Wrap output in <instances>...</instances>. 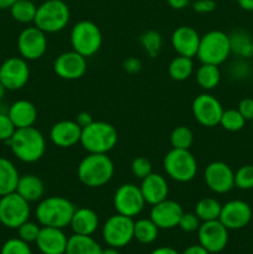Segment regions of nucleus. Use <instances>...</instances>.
<instances>
[{
	"mask_svg": "<svg viewBox=\"0 0 253 254\" xmlns=\"http://www.w3.org/2000/svg\"><path fill=\"white\" fill-rule=\"evenodd\" d=\"M7 144L15 158L26 164L39 161L46 151L44 134L34 126L16 129Z\"/></svg>",
	"mask_w": 253,
	"mask_h": 254,
	"instance_id": "f257e3e1",
	"label": "nucleus"
},
{
	"mask_svg": "<svg viewBox=\"0 0 253 254\" xmlns=\"http://www.w3.org/2000/svg\"><path fill=\"white\" fill-rule=\"evenodd\" d=\"M113 175L114 163L107 154H88L77 166L78 180L91 189L107 185Z\"/></svg>",
	"mask_w": 253,
	"mask_h": 254,
	"instance_id": "f03ea898",
	"label": "nucleus"
},
{
	"mask_svg": "<svg viewBox=\"0 0 253 254\" xmlns=\"http://www.w3.org/2000/svg\"><path fill=\"white\" fill-rule=\"evenodd\" d=\"M76 207L62 196H49L39 201L35 210L37 222L44 227L62 228L69 226Z\"/></svg>",
	"mask_w": 253,
	"mask_h": 254,
	"instance_id": "7ed1b4c3",
	"label": "nucleus"
},
{
	"mask_svg": "<svg viewBox=\"0 0 253 254\" xmlns=\"http://www.w3.org/2000/svg\"><path fill=\"white\" fill-rule=\"evenodd\" d=\"M118 143V131L111 123L93 121L82 128L79 144L88 154H108Z\"/></svg>",
	"mask_w": 253,
	"mask_h": 254,
	"instance_id": "20e7f679",
	"label": "nucleus"
},
{
	"mask_svg": "<svg viewBox=\"0 0 253 254\" xmlns=\"http://www.w3.org/2000/svg\"><path fill=\"white\" fill-rule=\"evenodd\" d=\"M69 19V7L63 0H46L37 6L34 24L45 34H55L62 31Z\"/></svg>",
	"mask_w": 253,
	"mask_h": 254,
	"instance_id": "39448f33",
	"label": "nucleus"
},
{
	"mask_svg": "<svg viewBox=\"0 0 253 254\" xmlns=\"http://www.w3.org/2000/svg\"><path fill=\"white\" fill-rule=\"evenodd\" d=\"M231 55L230 36L220 30H211L201 36L196 57L201 64L220 66Z\"/></svg>",
	"mask_w": 253,
	"mask_h": 254,
	"instance_id": "423d86ee",
	"label": "nucleus"
},
{
	"mask_svg": "<svg viewBox=\"0 0 253 254\" xmlns=\"http://www.w3.org/2000/svg\"><path fill=\"white\" fill-rule=\"evenodd\" d=\"M164 171L176 183H190L197 174V161L190 149H171L163 161Z\"/></svg>",
	"mask_w": 253,
	"mask_h": 254,
	"instance_id": "0eeeda50",
	"label": "nucleus"
},
{
	"mask_svg": "<svg viewBox=\"0 0 253 254\" xmlns=\"http://www.w3.org/2000/svg\"><path fill=\"white\" fill-rule=\"evenodd\" d=\"M71 46L72 50L79 55L91 57L101 50L103 36L97 24L89 20H81L73 25L71 30Z\"/></svg>",
	"mask_w": 253,
	"mask_h": 254,
	"instance_id": "6e6552de",
	"label": "nucleus"
},
{
	"mask_svg": "<svg viewBox=\"0 0 253 254\" xmlns=\"http://www.w3.org/2000/svg\"><path fill=\"white\" fill-rule=\"evenodd\" d=\"M30 213V202L17 192L7 193L0 197V223L5 227L17 230L22 223L29 221Z\"/></svg>",
	"mask_w": 253,
	"mask_h": 254,
	"instance_id": "1a4fd4ad",
	"label": "nucleus"
},
{
	"mask_svg": "<svg viewBox=\"0 0 253 254\" xmlns=\"http://www.w3.org/2000/svg\"><path fill=\"white\" fill-rule=\"evenodd\" d=\"M102 236L109 247H126L134 238V220L119 213L111 216L104 222Z\"/></svg>",
	"mask_w": 253,
	"mask_h": 254,
	"instance_id": "9d476101",
	"label": "nucleus"
},
{
	"mask_svg": "<svg viewBox=\"0 0 253 254\" xmlns=\"http://www.w3.org/2000/svg\"><path fill=\"white\" fill-rule=\"evenodd\" d=\"M113 206L117 213L134 218L140 215L145 206L140 188L134 184H123L116 190L113 196Z\"/></svg>",
	"mask_w": 253,
	"mask_h": 254,
	"instance_id": "9b49d317",
	"label": "nucleus"
},
{
	"mask_svg": "<svg viewBox=\"0 0 253 254\" xmlns=\"http://www.w3.org/2000/svg\"><path fill=\"white\" fill-rule=\"evenodd\" d=\"M191 111L198 124L212 128L220 124V119L225 109L215 96L210 93H201L192 101Z\"/></svg>",
	"mask_w": 253,
	"mask_h": 254,
	"instance_id": "f8f14e48",
	"label": "nucleus"
},
{
	"mask_svg": "<svg viewBox=\"0 0 253 254\" xmlns=\"http://www.w3.org/2000/svg\"><path fill=\"white\" fill-rule=\"evenodd\" d=\"M29 78V64L21 56L9 57L0 64V81L6 91H19L26 86Z\"/></svg>",
	"mask_w": 253,
	"mask_h": 254,
	"instance_id": "ddd939ff",
	"label": "nucleus"
},
{
	"mask_svg": "<svg viewBox=\"0 0 253 254\" xmlns=\"http://www.w3.org/2000/svg\"><path fill=\"white\" fill-rule=\"evenodd\" d=\"M17 50L26 61L41 59L47 50L46 34L36 26L25 27L17 36Z\"/></svg>",
	"mask_w": 253,
	"mask_h": 254,
	"instance_id": "4468645a",
	"label": "nucleus"
},
{
	"mask_svg": "<svg viewBox=\"0 0 253 254\" xmlns=\"http://www.w3.org/2000/svg\"><path fill=\"white\" fill-rule=\"evenodd\" d=\"M206 186L215 193H227L235 188V171L223 161H212L203 173Z\"/></svg>",
	"mask_w": 253,
	"mask_h": 254,
	"instance_id": "2eb2a0df",
	"label": "nucleus"
},
{
	"mask_svg": "<svg viewBox=\"0 0 253 254\" xmlns=\"http://www.w3.org/2000/svg\"><path fill=\"white\" fill-rule=\"evenodd\" d=\"M198 242L208 253H220L228 243V230L220 220L201 223L197 230Z\"/></svg>",
	"mask_w": 253,
	"mask_h": 254,
	"instance_id": "dca6fc26",
	"label": "nucleus"
},
{
	"mask_svg": "<svg viewBox=\"0 0 253 254\" xmlns=\"http://www.w3.org/2000/svg\"><path fill=\"white\" fill-rule=\"evenodd\" d=\"M252 207L243 200H231L222 205L218 220L228 231L245 228L251 222Z\"/></svg>",
	"mask_w": 253,
	"mask_h": 254,
	"instance_id": "f3484780",
	"label": "nucleus"
},
{
	"mask_svg": "<svg viewBox=\"0 0 253 254\" xmlns=\"http://www.w3.org/2000/svg\"><path fill=\"white\" fill-rule=\"evenodd\" d=\"M54 71L60 78L66 81L79 79L87 71V59L73 50L63 52L55 60Z\"/></svg>",
	"mask_w": 253,
	"mask_h": 254,
	"instance_id": "a211bd4d",
	"label": "nucleus"
},
{
	"mask_svg": "<svg viewBox=\"0 0 253 254\" xmlns=\"http://www.w3.org/2000/svg\"><path fill=\"white\" fill-rule=\"evenodd\" d=\"M184 210L180 203L166 198L151 207L150 220L158 226L159 230H171L179 225Z\"/></svg>",
	"mask_w": 253,
	"mask_h": 254,
	"instance_id": "6ab92c4d",
	"label": "nucleus"
},
{
	"mask_svg": "<svg viewBox=\"0 0 253 254\" xmlns=\"http://www.w3.org/2000/svg\"><path fill=\"white\" fill-rule=\"evenodd\" d=\"M200 39L201 36L193 27L179 26L171 35V46L179 56L192 59L197 54Z\"/></svg>",
	"mask_w": 253,
	"mask_h": 254,
	"instance_id": "aec40b11",
	"label": "nucleus"
},
{
	"mask_svg": "<svg viewBox=\"0 0 253 254\" xmlns=\"http://www.w3.org/2000/svg\"><path fill=\"white\" fill-rule=\"evenodd\" d=\"M82 128L76 121H60L51 127L50 139L59 148H72L81 140Z\"/></svg>",
	"mask_w": 253,
	"mask_h": 254,
	"instance_id": "412c9836",
	"label": "nucleus"
},
{
	"mask_svg": "<svg viewBox=\"0 0 253 254\" xmlns=\"http://www.w3.org/2000/svg\"><path fill=\"white\" fill-rule=\"evenodd\" d=\"M67 241H68V237L64 235L62 228L42 226L35 243L42 254H64Z\"/></svg>",
	"mask_w": 253,
	"mask_h": 254,
	"instance_id": "4be33fe9",
	"label": "nucleus"
},
{
	"mask_svg": "<svg viewBox=\"0 0 253 254\" xmlns=\"http://www.w3.org/2000/svg\"><path fill=\"white\" fill-rule=\"evenodd\" d=\"M140 191L145 203L154 206L161 201L166 200L169 195V184L166 179L160 174L151 173L141 180Z\"/></svg>",
	"mask_w": 253,
	"mask_h": 254,
	"instance_id": "5701e85b",
	"label": "nucleus"
},
{
	"mask_svg": "<svg viewBox=\"0 0 253 254\" xmlns=\"http://www.w3.org/2000/svg\"><path fill=\"white\" fill-rule=\"evenodd\" d=\"M7 116L14 123L15 128L32 127L37 119V109L32 102L27 99H19L7 108Z\"/></svg>",
	"mask_w": 253,
	"mask_h": 254,
	"instance_id": "b1692460",
	"label": "nucleus"
},
{
	"mask_svg": "<svg viewBox=\"0 0 253 254\" xmlns=\"http://www.w3.org/2000/svg\"><path fill=\"white\" fill-rule=\"evenodd\" d=\"M74 235L92 236L99 226V217L96 211L88 207L76 208L69 222Z\"/></svg>",
	"mask_w": 253,
	"mask_h": 254,
	"instance_id": "393cba45",
	"label": "nucleus"
},
{
	"mask_svg": "<svg viewBox=\"0 0 253 254\" xmlns=\"http://www.w3.org/2000/svg\"><path fill=\"white\" fill-rule=\"evenodd\" d=\"M15 192L19 193L27 202H36L44 198L45 185L44 181L35 174L20 175Z\"/></svg>",
	"mask_w": 253,
	"mask_h": 254,
	"instance_id": "a878e982",
	"label": "nucleus"
},
{
	"mask_svg": "<svg viewBox=\"0 0 253 254\" xmlns=\"http://www.w3.org/2000/svg\"><path fill=\"white\" fill-rule=\"evenodd\" d=\"M20 174L9 159L0 156V197L15 192Z\"/></svg>",
	"mask_w": 253,
	"mask_h": 254,
	"instance_id": "bb28decb",
	"label": "nucleus"
},
{
	"mask_svg": "<svg viewBox=\"0 0 253 254\" xmlns=\"http://www.w3.org/2000/svg\"><path fill=\"white\" fill-rule=\"evenodd\" d=\"M64 254H102L101 246L92 236L72 235L67 241V248Z\"/></svg>",
	"mask_w": 253,
	"mask_h": 254,
	"instance_id": "cd10ccee",
	"label": "nucleus"
},
{
	"mask_svg": "<svg viewBox=\"0 0 253 254\" xmlns=\"http://www.w3.org/2000/svg\"><path fill=\"white\" fill-rule=\"evenodd\" d=\"M196 82L205 91L216 88L221 81V71L216 64H201L196 71Z\"/></svg>",
	"mask_w": 253,
	"mask_h": 254,
	"instance_id": "c85d7f7f",
	"label": "nucleus"
},
{
	"mask_svg": "<svg viewBox=\"0 0 253 254\" xmlns=\"http://www.w3.org/2000/svg\"><path fill=\"white\" fill-rule=\"evenodd\" d=\"M230 36L231 54L248 59L253 57V37L246 31H235Z\"/></svg>",
	"mask_w": 253,
	"mask_h": 254,
	"instance_id": "c756f323",
	"label": "nucleus"
},
{
	"mask_svg": "<svg viewBox=\"0 0 253 254\" xmlns=\"http://www.w3.org/2000/svg\"><path fill=\"white\" fill-rule=\"evenodd\" d=\"M169 76L176 82H183L190 78L193 73L192 59L185 56H176L169 64Z\"/></svg>",
	"mask_w": 253,
	"mask_h": 254,
	"instance_id": "7c9ffc66",
	"label": "nucleus"
},
{
	"mask_svg": "<svg viewBox=\"0 0 253 254\" xmlns=\"http://www.w3.org/2000/svg\"><path fill=\"white\" fill-rule=\"evenodd\" d=\"M222 205L220 201L213 197H203L197 201L195 206V215L200 218L201 222L218 220Z\"/></svg>",
	"mask_w": 253,
	"mask_h": 254,
	"instance_id": "2f4dec72",
	"label": "nucleus"
},
{
	"mask_svg": "<svg viewBox=\"0 0 253 254\" xmlns=\"http://www.w3.org/2000/svg\"><path fill=\"white\" fill-rule=\"evenodd\" d=\"M159 228L150 218H140L134 221V238L139 243L150 245L158 238Z\"/></svg>",
	"mask_w": 253,
	"mask_h": 254,
	"instance_id": "473e14b6",
	"label": "nucleus"
},
{
	"mask_svg": "<svg viewBox=\"0 0 253 254\" xmlns=\"http://www.w3.org/2000/svg\"><path fill=\"white\" fill-rule=\"evenodd\" d=\"M37 6L32 0H17L11 7H10V14L12 19L21 24H30L34 22L36 16Z\"/></svg>",
	"mask_w": 253,
	"mask_h": 254,
	"instance_id": "72a5a7b5",
	"label": "nucleus"
},
{
	"mask_svg": "<svg viewBox=\"0 0 253 254\" xmlns=\"http://www.w3.org/2000/svg\"><path fill=\"white\" fill-rule=\"evenodd\" d=\"M246 119L243 118L242 114L238 112V109H227L223 111L222 117L220 119V126L227 131H240L245 128Z\"/></svg>",
	"mask_w": 253,
	"mask_h": 254,
	"instance_id": "f704fd0d",
	"label": "nucleus"
},
{
	"mask_svg": "<svg viewBox=\"0 0 253 254\" xmlns=\"http://www.w3.org/2000/svg\"><path fill=\"white\" fill-rule=\"evenodd\" d=\"M193 143V133L185 126L176 127L170 134V144L174 149H190Z\"/></svg>",
	"mask_w": 253,
	"mask_h": 254,
	"instance_id": "c9c22d12",
	"label": "nucleus"
},
{
	"mask_svg": "<svg viewBox=\"0 0 253 254\" xmlns=\"http://www.w3.org/2000/svg\"><path fill=\"white\" fill-rule=\"evenodd\" d=\"M140 44L149 56L156 57L163 46V37L158 31L149 30L140 36Z\"/></svg>",
	"mask_w": 253,
	"mask_h": 254,
	"instance_id": "e433bc0d",
	"label": "nucleus"
},
{
	"mask_svg": "<svg viewBox=\"0 0 253 254\" xmlns=\"http://www.w3.org/2000/svg\"><path fill=\"white\" fill-rule=\"evenodd\" d=\"M235 188L240 190H253V165H243L235 173Z\"/></svg>",
	"mask_w": 253,
	"mask_h": 254,
	"instance_id": "4c0bfd02",
	"label": "nucleus"
},
{
	"mask_svg": "<svg viewBox=\"0 0 253 254\" xmlns=\"http://www.w3.org/2000/svg\"><path fill=\"white\" fill-rule=\"evenodd\" d=\"M0 254H32L29 243L20 238H10L2 245Z\"/></svg>",
	"mask_w": 253,
	"mask_h": 254,
	"instance_id": "58836bf2",
	"label": "nucleus"
},
{
	"mask_svg": "<svg viewBox=\"0 0 253 254\" xmlns=\"http://www.w3.org/2000/svg\"><path fill=\"white\" fill-rule=\"evenodd\" d=\"M40 230H41V227L37 223L31 222V221H26V222H24L17 228V233H19L20 240L25 241V242L30 245L32 242H36Z\"/></svg>",
	"mask_w": 253,
	"mask_h": 254,
	"instance_id": "ea45409f",
	"label": "nucleus"
},
{
	"mask_svg": "<svg viewBox=\"0 0 253 254\" xmlns=\"http://www.w3.org/2000/svg\"><path fill=\"white\" fill-rule=\"evenodd\" d=\"M131 173L135 176L136 179H140L143 180L144 178H146L148 175H150L153 173V166H151V163L144 156H138V158L134 159L131 161Z\"/></svg>",
	"mask_w": 253,
	"mask_h": 254,
	"instance_id": "a19ab883",
	"label": "nucleus"
},
{
	"mask_svg": "<svg viewBox=\"0 0 253 254\" xmlns=\"http://www.w3.org/2000/svg\"><path fill=\"white\" fill-rule=\"evenodd\" d=\"M201 221L197 216L195 215V212H184L181 216L180 221H179L178 227H180L181 231L186 233H192L200 228Z\"/></svg>",
	"mask_w": 253,
	"mask_h": 254,
	"instance_id": "79ce46f5",
	"label": "nucleus"
},
{
	"mask_svg": "<svg viewBox=\"0 0 253 254\" xmlns=\"http://www.w3.org/2000/svg\"><path fill=\"white\" fill-rule=\"evenodd\" d=\"M15 128L14 123L11 122L6 112H0V141H9L14 135Z\"/></svg>",
	"mask_w": 253,
	"mask_h": 254,
	"instance_id": "37998d69",
	"label": "nucleus"
},
{
	"mask_svg": "<svg viewBox=\"0 0 253 254\" xmlns=\"http://www.w3.org/2000/svg\"><path fill=\"white\" fill-rule=\"evenodd\" d=\"M192 9L198 14H210L216 9L215 0H195Z\"/></svg>",
	"mask_w": 253,
	"mask_h": 254,
	"instance_id": "c03bdc74",
	"label": "nucleus"
},
{
	"mask_svg": "<svg viewBox=\"0 0 253 254\" xmlns=\"http://www.w3.org/2000/svg\"><path fill=\"white\" fill-rule=\"evenodd\" d=\"M237 109L246 121H253V98H243L238 103Z\"/></svg>",
	"mask_w": 253,
	"mask_h": 254,
	"instance_id": "a18cd8bd",
	"label": "nucleus"
},
{
	"mask_svg": "<svg viewBox=\"0 0 253 254\" xmlns=\"http://www.w3.org/2000/svg\"><path fill=\"white\" fill-rule=\"evenodd\" d=\"M123 68L124 71L128 72V73H138L141 69V62L140 60L135 59V57H129L126 61L123 62Z\"/></svg>",
	"mask_w": 253,
	"mask_h": 254,
	"instance_id": "49530a36",
	"label": "nucleus"
},
{
	"mask_svg": "<svg viewBox=\"0 0 253 254\" xmlns=\"http://www.w3.org/2000/svg\"><path fill=\"white\" fill-rule=\"evenodd\" d=\"M74 121H76V123L78 124L81 128H84V127H87L88 124H91L92 122H93V118H92V116L88 112H81V113L77 114Z\"/></svg>",
	"mask_w": 253,
	"mask_h": 254,
	"instance_id": "de8ad7c7",
	"label": "nucleus"
},
{
	"mask_svg": "<svg viewBox=\"0 0 253 254\" xmlns=\"http://www.w3.org/2000/svg\"><path fill=\"white\" fill-rule=\"evenodd\" d=\"M181 254H210V253H208L201 245H192V246H189L188 248H185L184 252Z\"/></svg>",
	"mask_w": 253,
	"mask_h": 254,
	"instance_id": "09e8293b",
	"label": "nucleus"
},
{
	"mask_svg": "<svg viewBox=\"0 0 253 254\" xmlns=\"http://www.w3.org/2000/svg\"><path fill=\"white\" fill-rule=\"evenodd\" d=\"M166 2H168V4L170 5V7H173V9L181 10L190 4V0H166Z\"/></svg>",
	"mask_w": 253,
	"mask_h": 254,
	"instance_id": "8fccbe9b",
	"label": "nucleus"
},
{
	"mask_svg": "<svg viewBox=\"0 0 253 254\" xmlns=\"http://www.w3.org/2000/svg\"><path fill=\"white\" fill-rule=\"evenodd\" d=\"M150 254H180L176 250L171 247H159L154 250Z\"/></svg>",
	"mask_w": 253,
	"mask_h": 254,
	"instance_id": "3c124183",
	"label": "nucleus"
},
{
	"mask_svg": "<svg viewBox=\"0 0 253 254\" xmlns=\"http://www.w3.org/2000/svg\"><path fill=\"white\" fill-rule=\"evenodd\" d=\"M241 9L246 11H253V0H237Z\"/></svg>",
	"mask_w": 253,
	"mask_h": 254,
	"instance_id": "603ef678",
	"label": "nucleus"
},
{
	"mask_svg": "<svg viewBox=\"0 0 253 254\" xmlns=\"http://www.w3.org/2000/svg\"><path fill=\"white\" fill-rule=\"evenodd\" d=\"M17 0H0V10H6L12 6Z\"/></svg>",
	"mask_w": 253,
	"mask_h": 254,
	"instance_id": "864d4df0",
	"label": "nucleus"
},
{
	"mask_svg": "<svg viewBox=\"0 0 253 254\" xmlns=\"http://www.w3.org/2000/svg\"><path fill=\"white\" fill-rule=\"evenodd\" d=\"M102 254H121V253H119L118 248L108 247L106 248V250H102Z\"/></svg>",
	"mask_w": 253,
	"mask_h": 254,
	"instance_id": "5fc2aeb1",
	"label": "nucleus"
},
{
	"mask_svg": "<svg viewBox=\"0 0 253 254\" xmlns=\"http://www.w3.org/2000/svg\"><path fill=\"white\" fill-rule=\"evenodd\" d=\"M5 92H6V88H5L4 84H2L1 81H0V102H1L2 98H4Z\"/></svg>",
	"mask_w": 253,
	"mask_h": 254,
	"instance_id": "6e6d98bb",
	"label": "nucleus"
},
{
	"mask_svg": "<svg viewBox=\"0 0 253 254\" xmlns=\"http://www.w3.org/2000/svg\"><path fill=\"white\" fill-rule=\"evenodd\" d=\"M251 222L253 223V208H252V217H251Z\"/></svg>",
	"mask_w": 253,
	"mask_h": 254,
	"instance_id": "4d7b16f0",
	"label": "nucleus"
},
{
	"mask_svg": "<svg viewBox=\"0 0 253 254\" xmlns=\"http://www.w3.org/2000/svg\"><path fill=\"white\" fill-rule=\"evenodd\" d=\"M252 126H253V121H252Z\"/></svg>",
	"mask_w": 253,
	"mask_h": 254,
	"instance_id": "13d9d810",
	"label": "nucleus"
}]
</instances>
